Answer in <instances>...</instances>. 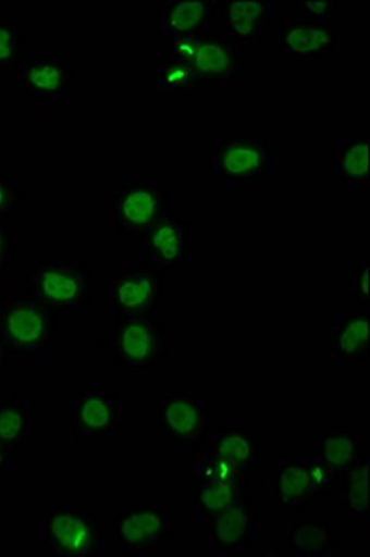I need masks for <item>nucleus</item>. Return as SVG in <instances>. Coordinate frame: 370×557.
<instances>
[{
	"instance_id": "27",
	"label": "nucleus",
	"mask_w": 370,
	"mask_h": 557,
	"mask_svg": "<svg viewBox=\"0 0 370 557\" xmlns=\"http://www.w3.org/2000/svg\"><path fill=\"white\" fill-rule=\"evenodd\" d=\"M157 89L163 94L203 90L199 75L185 61L169 53L158 58Z\"/></svg>"
},
{
	"instance_id": "2",
	"label": "nucleus",
	"mask_w": 370,
	"mask_h": 557,
	"mask_svg": "<svg viewBox=\"0 0 370 557\" xmlns=\"http://www.w3.org/2000/svg\"><path fill=\"white\" fill-rule=\"evenodd\" d=\"M168 53L189 64L206 89H231L250 70V57L218 22L199 36L171 40Z\"/></svg>"
},
{
	"instance_id": "25",
	"label": "nucleus",
	"mask_w": 370,
	"mask_h": 557,
	"mask_svg": "<svg viewBox=\"0 0 370 557\" xmlns=\"http://www.w3.org/2000/svg\"><path fill=\"white\" fill-rule=\"evenodd\" d=\"M368 469L369 457L365 449L358 460L334 481V492L338 495L341 509L357 520H368Z\"/></svg>"
},
{
	"instance_id": "29",
	"label": "nucleus",
	"mask_w": 370,
	"mask_h": 557,
	"mask_svg": "<svg viewBox=\"0 0 370 557\" xmlns=\"http://www.w3.org/2000/svg\"><path fill=\"white\" fill-rule=\"evenodd\" d=\"M24 199L26 194L10 176L0 172V223L14 220V214Z\"/></svg>"
},
{
	"instance_id": "20",
	"label": "nucleus",
	"mask_w": 370,
	"mask_h": 557,
	"mask_svg": "<svg viewBox=\"0 0 370 557\" xmlns=\"http://www.w3.org/2000/svg\"><path fill=\"white\" fill-rule=\"evenodd\" d=\"M288 555L296 557L341 556L340 529L322 513L311 512L298 518L286 529Z\"/></svg>"
},
{
	"instance_id": "3",
	"label": "nucleus",
	"mask_w": 370,
	"mask_h": 557,
	"mask_svg": "<svg viewBox=\"0 0 370 557\" xmlns=\"http://www.w3.org/2000/svg\"><path fill=\"white\" fill-rule=\"evenodd\" d=\"M166 329L158 310L116 315L106 327L101 347L106 363L146 372L166 357Z\"/></svg>"
},
{
	"instance_id": "28",
	"label": "nucleus",
	"mask_w": 370,
	"mask_h": 557,
	"mask_svg": "<svg viewBox=\"0 0 370 557\" xmlns=\"http://www.w3.org/2000/svg\"><path fill=\"white\" fill-rule=\"evenodd\" d=\"M30 54V38L13 20L0 17V74H13Z\"/></svg>"
},
{
	"instance_id": "30",
	"label": "nucleus",
	"mask_w": 370,
	"mask_h": 557,
	"mask_svg": "<svg viewBox=\"0 0 370 557\" xmlns=\"http://www.w3.org/2000/svg\"><path fill=\"white\" fill-rule=\"evenodd\" d=\"M14 220L0 223V282L11 273L14 258Z\"/></svg>"
},
{
	"instance_id": "21",
	"label": "nucleus",
	"mask_w": 370,
	"mask_h": 557,
	"mask_svg": "<svg viewBox=\"0 0 370 557\" xmlns=\"http://www.w3.org/2000/svg\"><path fill=\"white\" fill-rule=\"evenodd\" d=\"M218 24L240 46L252 42L261 46L269 33V3L267 0H220Z\"/></svg>"
},
{
	"instance_id": "4",
	"label": "nucleus",
	"mask_w": 370,
	"mask_h": 557,
	"mask_svg": "<svg viewBox=\"0 0 370 557\" xmlns=\"http://www.w3.org/2000/svg\"><path fill=\"white\" fill-rule=\"evenodd\" d=\"M94 274L78 256H41L30 267L27 295L52 311L85 309L91 300Z\"/></svg>"
},
{
	"instance_id": "31",
	"label": "nucleus",
	"mask_w": 370,
	"mask_h": 557,
	"mask_svg": "<svg viewBox=\"0 0 370 557\" xmlns=\"http://www.w3.org/2000/svg\"><path fill=\"white\" fill-rule=\"evenodd\" d=\"M303 17L319 22L341 23L342 11L336 0L303 3Z\"/></svg>"
},
{
	"instance_id": "13",
	"label": "nucleus",
	"mask_w": 370,
	"mask_h": 557,
	"mask_svg": "<svg viewBox=\"0 0 370 557\" xmlns=\"http://www.w3.org/2000/svg\"><path fill=\"white\" fill-rule=\"evenodd\" d=\"M138 239L140 264L164 275L188 264L195 255V225L177 213L161 220Z\"/></svg>"
},
{
	"instance_id": "5",
	"label": "nucleus",
	"mask_w": 370,
	"mask_h": 557,
	"mask_svg": "<svg viewBox=\"0 0 370 557\" xmlns=\"http://www.w3.org/2000/svg\"><path fill=\"white\" fill-rule=\"evenodd\" d=\"M55 312L29 295L3 299L0 345L10 363H41L48 360Z\"/></svg>"
},
{
	"instance_id": "33",
	"label": "nucleus",
	"mask_w": 370,
	"mask_h": 557,
	"mask_svg": "<svg viewBox=\"0 0 370 557\" xmlns=\"http://www.w3.org/2000/svg\"><path fill=\"white\" fill-rule=\"evenodd\" d=\"M13 459V455H11L2 443H0V475H5L12 472Z\"/></svg>"
},
{
	"instance_id": "15",
	"label": "nucleus",
	"mask_w": 370,
	"mask_h": 557,
	"mask_svg": "<svg viewBox=\"0 0 370 557\" xmlns=\"http://www.w3.org/2000/svg\"><path fill=\"white\" fill-rule=\"evenodd\" d=\"M12 89L34 101H65L73 82L72 64L64 54H30L12 74Z\"/></svg>"
},
{
	"instance_id": "17",
	"label": "nucleus",
	"mask_w": 370,
	"mask_h": 557,
	"mask_svg": "<svg viewBox=\"0 0 370 557\" xmlns=\"http://www.w3.org/2000/svg\"><path fill=\"white\" fill-rule=\"evenodd\" d=\"M203 444L246 475L258 469L259 443L248 420H217Z\"/></svg>"
},
{
	"instance_id": "9",
	"label": "nucleus",
	"mask_w": 370,
	"mask_h": 557,
	"mask_svg": "<svg viewBox=\"0 0 370 557\" xmlns=\"http://www.w3.org/2000/svg\"><path fill=\"white\" fill-rule=\"evenodd\" d=\"M122 414V401L115 391L102 383H88L66 404L67 436L119 438Z\"/></svg>"
},
{
	"instance_id": "19",
	"label": "nucleus",
	"mask_w": 370,
	"mask_h": 557,
	"mask_svg": "<svg viewBox=\"0 0 370 557\" xmlns=\"http://www.w3.org/2000/svg\"><path fill=\"white\" fill-rule=\"evenodd\" d=\"M159 4V34L169 41L199 36L213 28L218 22L219 0H162Z\"/></svg>"
},
{
	"instance_id": "8",
	"label": "nucleus",
	"mask_w": 370,
	"mask_h": 557,
	"mask_svg": "<svg viewBox=\"0 0 370 557\" xmlns=\"http://www.w3.org/2000/svg\"><path fill=\"white\" fill-rule=\"evenodd\" d=\"M250 487V475L237 471L203 443L195 447V515L209 527L212 520Z\"/></svg>"
},
{
	"instance_id": "34",
	"label": "nucleus",
	"mask_w": 370,
	"mask_h": 557,
	"mask_svg": "<svg viewBox=\"0 0 370 557\" xmlns=\"http://www.w3.org/2000/svg\"><path fill=\"white\" fill-rule=\"evenodd\" d=\"M7 362L4 351L2 345H0V370H2L4 363Z\"/></svg>"
},
{
	"instance_id": "32",
	"label": "nucleus",
	"mask_w": 370,
	"mask_h": 557,
	"mask_svg": "<svg viewBox=\"0 0 370 557\" xmlns=\"http://www.w3.org/2000/svg\"><path fill=\"white\" fill-rule=\"evenodd\" d=\"M368 278H369V257H362L357 264V270L355 272V281L351 285L355 299L362 304V306H368L369 304V294H368Z\"/></svg>"
},
{
	"instance_id": "26",
	"label": "nucleus",
	"mask_w": 370,
	"mask_h": 557,
	"mask_svg": "<svg viewBox=\"0 0 370 557\" xmlns=\"http://www.w3.org/2000/svg\"><path fill=\"white\" fill-rule=\"evenodd\" d=\"M365 447L358 436L350 432H331L319 440L316 459L336 476L349 469L360 457Z\"/></svg>"
},
{
	"instance_id": "14",
	"label": "nucleus",
	"mask_w": 370,
	"mask_h": 557,
	"mask_svg": "<svg viewBox=\"0 0 370 557\" xmlns=\"http://www.w3.org/2000/svg\"><path fill=\"white\" fill-rule=\"evenodd\" d=\"M165 276L153 270L106 273L103 309L116 315L157 311L166 289Z\"/></svg>"
},
{
	"instance_id": "18",
	"label": "nucleus",
	"mask_w": 370,
	"mask_h": 557,
	"mask_svg": "<svg viewBox=\"0 0 370 557\" xmlns=\"http://www.w3.org/2000/svg\"><path fill=\"white\" fill-rule=\"evenodd\" d=\"M217 546L248 552L255 546L257 494L250 487L208 527Z\"/></svg>"
},
{
	"instance_id": "22",
	"label": "nucleus",
	"mask_w": 370,
	"mask_h": 557,
	"mask_svg": "<svg viewBox=\"0 0 370 557\" xmlns=\"http://www.w3.org/2000/svg\"><path fill=\"white\" fill-rule=\"evenodd\" d=\"M369 307L343 311L332 322V358L342 364L369 361Z\"/></svg>"
},
{
	"instance_id": "35",
	"label": "nucleus",
	"mask_w": 370,
	"mask_h": 557,
	"mask_svg": "<svg viewBox=\"0 0 370 557\" xmlns=\"http://www.w3.org/2000/svg\"><path fill=\"white\" fill-rule=\"evenodd\" d=\"M3 310V298H0V315H2Z\"/></svg>"
},
{
	"instance_id": "1",
	"label": "nucleus",
	"mask_w": 370,
	"mask_h": 557,
	"mask_svg": "<svg viewBox=\"0 0 370 557\" xmlns=\"http://www.w3.org/2000/svg\"><path fill=\"white\" fill-rule=\"evenodd\" d=\"M269 510H308L334 493V479L314 455L267 453Z\"/></svg>"
},
{
	"instance_id": "23",
	"label": "nucleus",
	"mask_w": 370,
	"mask_h": 557,
	"mask_svg": "<svg viewBox=\"0 0 370 557\" xmlns=\"http://www.w3.org/2000/svg\"><path fill=\"white\" fill-rule=\"evenodd\" d=\"M369 126L342 134L333 153V163L341 182L368 184Z\"/></svg>"
},
{
	"instance_id": "12",
	"label": "nucleus",
	"mask_w": 370,
	"mask_h": 557,
	"mask_svg": "<svg viewBox=\"0 0 370 557\" xmlns=\"http://www.w3.org/2000/svg\"><path fill=\"white\" fill-rule=\"evenodd\" d=\"M113 542L128 555L176 545L177 518L160 508H122L114 520Z\"/></svg>"
},
{
	"instance_id": "7",
	"label": "nucleus",
	"mask_w": 370,
	"mask_h": 557,
	"mask_svg": "<svg viewBox=\"0 0 370 557\" xmlns=\"http://www.w3.org/2000/svg\"><path fill=\"white\" fill-rule=\"evenodd\" d=\"M175 213L176 201L172 193L150 182L123 183L106 201V216L122 238H139Z\"/></svg>"
},
{
	"instance_id": "10",
	"label": "nucleus",
	"mask_w": 370,
	"mask_h": 557,
	"mask_svg": "<svg viewBox=\"0 0 370 557\" xmlns=\"http://www.w3.org/2000/svg\"><path fill=\"white\" fill-rule=\"evenodd\" d=\"M106 545V525L100 513L81 506L51 511L47 524L49 554L103 556Z\"/></svg>"
},
{
	"instance_id": "6",
	"label": "nucleus",
	"mask_w": 370,
	"mask_h": 557,
	"mask_svg": "<svg viewBox=\"0 0 370 557\" xmlns=\"http://www.w3.org/2000/svg\"><path fill=\"white\" fill-rule=\"evenodd\" d=\"M275 164V146L268 129L248 128L215 141L206 168L214 183H268L270 169Z\"/></svg>"
},
{
	"instance_id": "11",
	"label": "nucleus",
	"mask_w": 370,
	"mask_h": 557,
	"mask_svg": "<svg viewBox=\"0 0 370 557\" xmlns=\"http://www.w3.org/2000/svg\"><path fill=\"white\" fill-rule=\"evenodd\" d=\"M158 408V434L171 446H199L217 421L212 401L193 393L170 394Z\"/></svg>"
},
{
	"instance_id": "24",
	"label": "nucleus",
	"mask_w": 370,
	"mask_h": 557,
	"mask_svg": "<svg viewBox=\"0 0 370 557\" xmlns=\"http://www.w3.org/2000/svg\"><path fill=\"white\" fill-rule=\"evenodd\" d=\"M33 414L29 401H0V443L13 455H26L32 448Z\"/></svg>"
},
{
	"instance_id": "16",
	"label": "nucleus",
	"mask_w": 370,
	"mask_h": 557,
	"mask_svg": "<svg viewBox=\"0 0 370 557\" xmlns=\"http://www.w3.org/2000/svg\"><path fill=\"white\" fill-rule=\"evenodd\" d=\"M278 33L279 55L328 59L340 53L341 23L284 17Z\"/></svg>"
}]
</instances>
